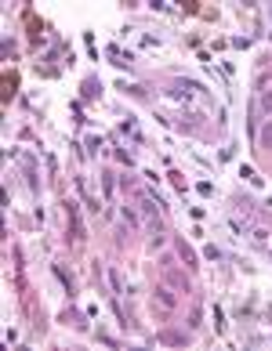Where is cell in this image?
<instances>
[{"mask_svg": "<svg viewBox=\"0 0 272 351\" xmlns=\"http://www.w3.org/2000/svg\"><path fill=\"white\" fill-rule=\"evenodd\" d=\"M261 142H265V145H272V124L265 127V134H261Z\"/></svg>", "mask_w": 272, "mask_h": 351, "instance_id": "obj_4", "label": "cell"}, {"mask_svg": "<svg viewBox=\"0 0 272 351\" xmlns=\"http://www.w3.org/2000/svg\"><path fill=\"white\" fill-rule=\"evenodd\" d=\"M167 279H171V286H178V290H185V294H189V282H185V276H178L174 268H167Z\"/></svg>", "mask_w": 272, "mask_h": 351, "instance_id": "obj_1", "label": "cell"}, {"mask_svg": "<svg viewBox=\"0 0 272 351\" xmlns=\"http://www.w3.org/2000/svg\"><path fill=\"white\" fill-rule=\"evenodd\" d=\"M156 297H160V300H163V304H167V308H174V297H171V294H167V290H156Z\"/></svg>", "mask_w": 272, "mask_h": 351, "instance_id": "obj_3", "label": "cell"}, {"mask_svg": "<svg viewBox=\"0 0 272 351\" xmlns=\"http://www.w3.org/2000/svg\"><path fill=\"white\" fill-rule=\"evenodd\" d=\"M261 109L272 112V90H261Z\"/></svg>", "mask_w": 272, "mask_h": 351, "instance_id": "obj_2", "label": "cell"}]
</instances>
